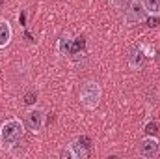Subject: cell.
<instances>
[{
  "mask_svg": "<svg viewBox=\"0 0 160 159\" xmlns=\"http://www.w3.org/2000/svg\"><path fill=\"white\" fill-rule=\"evenodd\" d=\"M58 54L60 56H67L69 52H71V40H69V36H62L60 40H58Z\"/></svg>",
  "mask_w": 160,
  "mask_h": 159,
  "instance_id": "9",
  "label": "cell"
},
{
  "mask_svg": "<svg viewBox=\"0 0 160 159\" xmlns=\"http://www.w3.org/2000/svg\"><path fill=\"white\" fill-rule=\"evenodd\" d=\"M24 135V123L19 118H8L0 125V150L11 152Z\"/></svg>",
  "mask_w": 160,
  "mask_h": 159,
  "instance_id": "1",
  "label": "cell"
},
{
  "mask_svg": "<svg viewBox=\"0 0 160 159\" xmlns=\"http://www.w3.org/2000/svg\"><path fill=\"white\" fill-rule=\"evenodd\" d=\"M69 146H71V150L75 154V159H84L88 156V144H82L80 140H73Z\"/></svg>",
  "mask_w": 160,
  "mask_h": 159,
  "instance_id": "8",
  "label": "cell"
},
{
  "mask_svg": "<svg viewBox=\"0 0 160 159\" xmlns=\"http://www.w3.org/2000/svg\"><path fill=\"white\" fill-rule=\"evenodd\" d=\"M60 156L63 159H75V154H73V150H71V146H67V148H63L62 152H60Z\"/></svg>",
  "mask_w": 160,
  "mask_h": 159,
  "instance_id": "13",
  "label": "cell"
},
{
  "mask_svg": "<svg viewBox=\"0 0 160 159\" xmlns=\"http://www.w3.org/2000/svg\"><path fill=\"white\" fill-rule=\"evenodd\" d=\"M78 97H80V103H82L86 109L93 111V109H97L99 103H101L102 88H101V84L95 82V80H86V82L82 84V88H80Z\"/></svg>",
  "mask_w": 160,
  "mask_h": 159,
  "instance_id": "2",
  "label": "cell"
},
{
  "mask_svg": "<svg viewBox=\"0 0 160 159\" xmlns=\"http://www.w3.org/2000/svg\"><path fill=\"white\" fill-rule=\"evenodd\" d=\"M13 40V28L11 23L8 19H0V49L9 47V43Z\"/></svg>",
  "mask_w": 160,
  "mask_h": 159,
  "instance_id": "6",
  "label": "cell"
},
{
  "mask_svg": "<svg viewBox=\"0 0 160 159\" xmlns=\"http://www.w3.org/2000/svg\"><path fill=\"white\" fill-rule=\"evenodd\" d=\"M140 49L143 51V54H145V56H155V51L151 49V45H149V43H140Z\"/></svg>",
  "mask_w": 160,
  "mask_h": 159,
  "instance_id": "12",
  "label": "cell"
},
{
  "mask_svg": "<svg viewBox=\"0 0 160 159\" xmlns=\"http://www.w3.org/2000/svg\"><path fill=\"white\" fill-rule=\"evenodd\" d=\"M157 131H158V125L155 122H147L145 123V133L147 135H157Z\"/></svg>",
  "mask_w": 160,
  "mask_h": 159,
  "instance_id": "11",
  "label": "cell"
},
{
  "mask_svg": "<svg viewBox=\"0 0 160 159\" xmlns=\"http://www.w3.org/2000/svg\"><path fill=\"white\" fill-rule=\"evenodd\" d=\"M108 4H110L112 8H116V9H119V8H123V4H125V0H108Z\"/></svg>",
  "mask_w": 160,
  "mask_h": 159,
  "instance_id": "15",
  "label": "cell"
},
{
  "mask_svg": "<svg viewBox=\"0 0 160 159\" xmlns=\"http://www.w3.org/2000/svg\"><path fill=\"white\" fill-rule=\"evenodd\" d=\"M45 120H47V114L41 107H30L26 112V129L32 135H39L41 129L45 127Z\"/></svg>",
  "mask_w": 160,
  "mask_h": 159,
  "instance_id": "4",
  "label": "cell"
},
{
  "mask_svg": "<svg viewBox=\"0 0 160 159\" xmlns=\"http://www.w3.org/2000/svg\"><path fill=\"white\" fill-rule=\"evenodd\" d=\"M143 64H145V54H143V51H142L140 45H138V47H134V49L128 52V66H130L132 69H140Z\"/></svg>",
  "mask_w": 160,
  "mask_h": 159,
  "instance_id": "7",
  "label": "cell"
},
{
  "mask_svg": "<svg viewBox=\"0 0 160 159\" xmlns=\"http://www.w3.org/2000/svg\"><path fill=\"white\" fill-rule=\"evenodd\" d=\"M160 152V142L155 139V135H147L138 142V154L145 159L157 157Z\"/></svg>",
  "mask_w": 160,
  "mask_h": 159,
  "instance_id": "5",
  "label": "cell"
},
{
  "mask_svg": "<svg viewBox=\"0 0 160 159\" xmlns=\"http://www.w3.org/2000/svg\"><path fill=\"white\" fill-rule=\"evenodd\" d=\"M147 15H160V0H142Z\"/></svg>",
  "mask_w": 160,
  "mask_h": 159,
  "instance_id": "10",
  "label": "cell"
},
{
  "mask_svg": "<svg viewBox=\"0 0 160 159\" xmlns=\"http://www.w3.org/2000/svg\"><path fill=\"white\" fill-rule=\"evenodd\" d=\"M125 23L128 26H134L138 23H143L147 19V11L142 4V0H125Z\"/></svg>",
  "mask_w": 160,
  "mask_h": 159,
  "instance_id": "3",
  "label": "cell"
},
{
  "mask_svg": "<svg viewBox=\"0 0 160 159\" xmlns=\"http://www.w3.org/2000/svg\"><path fill=\"white\" fill-rule=\"evenodd\" d=\"M158 25H160V15H149V26L157 28Z\"/></svg>",
  "mask_w": 160,
  "mask_h": 159,
  "instance_id": "14",
  "label": "cell"
},
{
  "mask_svg": "<svg viewBox=\"0 0 160 159\" xmlns=\"http://www.w3.org/2000/svg\"><path fill=\"white\" fill-rule=\"evenodd\" d=\"M2 4H4V0H0V8H2Z\"/></svg>",
  "mask_w": 160,
  "mask_h": 159,
  "instance_id": "16",
  "label": "cell"
}]
</instances>
